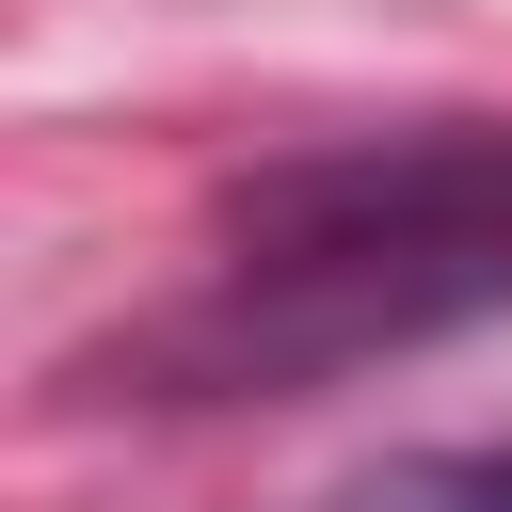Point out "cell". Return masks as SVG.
<instances>
[{"label":"cell","mask_w":512,"mask_h":512,"mask_svg":"<svg viewBox=\"0 0 512 512\" xmlns=\"http://www.w3.org/2000/svg\"><path fill=\"white\" fill-rule=\"evenodd\" d=\"M336 512H512V432H464V448H384Z\"/></svg>","instance_id":"cell-1"}]
</instances>
